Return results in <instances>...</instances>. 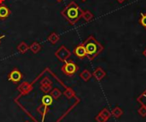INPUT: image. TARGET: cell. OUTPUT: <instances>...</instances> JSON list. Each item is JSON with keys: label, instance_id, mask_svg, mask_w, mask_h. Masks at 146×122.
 I'll list each match as a JSON object with an SVG mask.
<instances>
[{"label": "cell", "instance_id": "obj_1", "mask_svg": "<svg viewBox=\"0 0 146 122\" xmlns=\"http://www.w3.org/2000/svg\"><path fill=\"white\" fill-rule=\"evenodd\" d=\"M83 11L75 2L72 1L61 11V15L70 25L74 26L82 18Z\"/></svg>", "mask_w": 146, "mask_h": 122}, {"label": "cell", "instance_id": "obj_2", "mask_svg": "<svg viewBox=\"0 0 146 122\" xmlns=\"http://www.w3.org/2000/svg\"><path fill=\"white\" fill-rule=\"evenodd\" d=\"M82 44L86 48L87 58L90 61H93L104 50V46L92 35H90Z\"/></svg>", "mask_w": 146, "mask_h": 122}, {"label": "cell", "instance_id": "obj_3", "mask_svg": "<svg viewBox=\"0 0 146 122\" xmlns=\"http://www.w3.org/2000/svg\"><path fill=\"white\" fill-rule=\"evenodd\" d=\"M79 66L74 63V62H68L66 61L63 64V66L62 67L61 70L62 72L67 75V76H69V77H72L74 76L79 70Z\"/></svg>", "mask_w": 146, "mask_h": 122}, {"label": "cell", "instance_id": "obj_4", "mask_svg": "<svg viewBox=\"0 0 146 122\" xmlns=\"http://www.w3.org/2000/svg\"><path fill=\"white\" fill-rule=\"evenodd\" d=\"M55 56L61 62H65L70 56H71V52L70 50L65 46V45H61L55 52Z\"/></svg>", "mask_w": 146, "mask_h": 122}, {"label": "cell", "instance_id": "obj_5", "mask_svg": "<svg viewBox=\"0 0 146 122\" xmlns=\"http://www.w3.org/2000/svg\"><path fill=\"white\" fill-rule=\"evenodd\" d=\"M22 78H23L22 74L16 68H14L8 75V80H9L10 82H12L14 84H17L18 82H20L22 80Z\"/></svg>", "mask_w": 146, "mask_h": 122}, {"label": "cell", "instance_id": "obj_6", "mask_svg": "<svg viewBox=\"0 0 146 122\" xmlns=\"http://www.w3.org/2000/svg\"><path fill=\"white\" fill-rule=\"evenodd\" d=\"M40 90L45 93V94H49V92L51 91L52 89V81L48 78V77H44L41 82H40Z\"/></svg>", "mask_w": 146, "mask_h": 122}, {"label": "cell", "instance_id": "obj_7", "mask_svg": "<svg viewBox=\"0 0 146 122\" xmlns=\"http://www.w3.org/2000/svg\"><path fill=\"white\" fill-rule=\"evenodd\" d=\"M73 53L79 58V59H85L86 57H87V54H86V48L84 46L83 44H80L77 46L74 47Z\"/></svg>", "mask_w": 146, "mask_h": 122}, {"label": "cell", "instance_id": "obj_8", "mask_svg": "<svg viewBox=\"0 0 146 122\" xmlns=\"http://www.w3.org/2000/svg\"><path fill=\"white\" fill-rule=\"evenodd\" d=\"M18 91L20 92V94L21 96H25L27 95L28 93H30V91L33 90V84H30L28 82H22L18 87H17Z\"/></svg>", "mask_w": 146, "mask_h": 122}, {"label": "cell", "instance_id": "obj_9", "mask_svg": "<svg viewBox=\"0 0 146 122\" xmlns=\"http://www.w3.org/2000/svg\"><path fill=\"white\" fill-rule=\"evenodd\" d=\"M11 14V10L9 8L5 5V4H0V19L1 20H5L7 19Z\"/></svg>", "mask_w": 146, "mask_h": 122}, {"label": "cell", "instance_id": "obj_10", "mask_svg": "<svg viewBox=\"0 0 146 122\" xmlns=\"http://www.w3.org/2000/svg\"><path fill=\"white\" fill-rule=\"evenodd\" d=\"M92 76H93L98 81H100V80H102L106 76V73H105V71H104L102 68L98 67V68H97L95 69V71L93 72Z\"/></svg>", "mask_w": 146, "mask_h": 122}, {"label": "cell", "instance_id": "obj_11", "mask_svg": "<svg viewBox=\"0 0 146 122\" xmlns=\"http://www.w3.org/2000/svg\"><path fill=\"white\" fill-rule=\"evenodd\" d=\"M53 98L51 97V96L50 94H45L44 96H43L42 99H41V104L50 107L52 103H53Z\"/></svg>", "mask_w": 146, "mask_h": 122}, {"label": "cell", "instance_id": "obj_12", "mask_svg": "<svg viewBox=\"0 0 146 122\" xmlns=\"http://www.w3.org/2000/svg\"><path fill=\"white\" fill-rule=\"evenodd\" d=\"M37 111L39 115H42V121L44 120V117L46 116V115L48 114L49 112V107L47 106H44V105H40L38 109H37Z\"/></svg>", "mask_w": 146, "mask_h": 122}, {"label": "cell", "instance_id": "obj_13", "mask_svg": "<svg viewBox=\"0 0 146 122\" xmlns=\"http://www.w3.org/2000/svg\"><path fill=\"white\" fill-rule=\"evenodd\" d=\"M80 79H82L85 82L89 81V80L92 77V74H91V72L87 69L83 70L80 74Z\"/></svg>", "mask_w": 146, "mask_h": 122}, {"label": "cell", "instance_id": "obj_14", "mask_svg": "<svg viewBox=\"0 0 146 122\" xmlns=\"http://www.w3.org/2000/svg\"><path fill=\"white\" fill-rule=\"evenodd\" d=\"M47 39H48V41H49L51 44H56L59 41L60 37H59V35H58L57 33H56V32H51V33L48 36Z\"/></svg>", "mask_w": 146, "mask_h": 122}, {"label": "cell", "instance_id": "obj_15", "mask_svg": "<svg viewBox=\"0 0 146 122\" xmlns=\"http://www.w3.org/2000/svg\"><path fill=\"white\" fill-rule=\"evenodd\" d=\"M29 50V45H27L26 44V42L22 41L21 42L18 46H17V50L21 53V54H25L27 50Z\"/></svg>", "mask_w": 146, "mask_h": 122}, {"label": "cell", "instance_id": "obj_16", "mask_svg": "<svg viewBox=\"0 0 146 122\" xmlns=\"http://www.w3.org/2000/svg\"><path fill=\"white\" fill-rule=\"evenodd\" d=\"M41 49H42V46H41L38 42H33V43H32L31 45L29 46V50H30L33 53H34V54L38 53V52L41 50Z\"/></svg>", "mask_w": 146, "mask_h": 122}, {"label": "cell", "instance_id": "obj_17", "mask_svg": "<svg viewBox=\"0 0 146 122\" xmlns=\"http://www.w3.org/2000/svg\"><path fill=\"white\" fill-rule=\"evenodd\" d=\"M49 94L51 96V97L55 100H57L61 96H62V92L58 88H52L51 91L49 92Z\"/></svg>", "mask_w": 146, "mask_h": 122}, {"label": "cell", "instance_id": "obj_18", "mask_svg": "<svg viewBox=\"0 0 146 122\" xmlns=\"http://www.w3.org/2000/svg\"><path fill=\"white\" fill-rule=\"evenodd\" d=\"M123 114H124L123 110H122L120 107H118V106L115 107V108L113 109V110L111 111V115H112L114 117H115V118H120L121 116L123 115Z\"/></svg>", "mask_w": 146, "mask_h": 122}, {"label": "cell", "instance_id": "obj_19", "mask_svg": "<svg viewBox=\"0 0 146 122\" xmlns=\"http://www.w3.org/2000/svg\"><path fill=\"white\" fill-rule=\"evenodd\" d=\"M137 101H138L139 103H140L142 106L146 108V89L138 97Z\"/></svg>", "mask_w": 146, "mask_h": 122}, {"label": "cell", "instance_id": "obj_20", "mask_svg": "<svg viewBox=\"0 0 146 122\" xmlns=\"http://www.w3.org/2000/svg\"><path fill=\"white\" fill-rule=\"evenodd\" d=\"M62 94H63L68 99H72V98H74V97H75V92H74V90H73L72 88H70V87L67 88V89L63 91Z\"/></svg>", "mask_w": 146, "mask_h": 122}, {"label": "cell", "instance_id": "obj_21", "mask_svg": "<svg viewBox=\"0 0 146 122\" xmlns=\"http://www.w3.org/2000/svg\"><path fill=\"white\" fill-rule=\"evenodd\" d=\"M93 17H94V15H93V14L91 12V11H89V10H85V11H83V15H82V18L86 21H91L92 19H93Z\"/></svg>", "mask_w": 146, "mask_h": 122}, {"label": "cell", "instance_id": "obj_22", "mask_svg": "<svg viewBox=\"0 0 146 122\" xmlns=\"http://www.w3.org/2000/svg\"><path fill=\"white\" fill-rule=\"evenodd\" d=\"M103 117H104L107 121H109V119L112 116V115H111V112L107 109V108H104V109H103L101 111H100V113H99Z\"/></svg>", "mask_w": 146, "mask_h": 122}, {"label": "cell", "instance_id": "obj_23", "mask_svg": "<svg viewBox=\"0 0 146 122\" xmlns=\"http://www.w3.org/2000/svg\"><path fill=\"white\" fill-rule=\"evenodd\" d=\"M139 23L146 29V14L145 13H141L140 14V18H139Z\"/></svg>", "mask_w": 146, "mask_h": 122}, {"label": "cell", "instance_id": "obj_24", "mask_svg": "<svg viewBox=\"0 0 146 122\" xmlns=\"http://www.w3.org/2000/svg\"><path fill=\"white\" fill-rule=\"evenodd\" d=\"M138 113H139V115H140V116H142L143 118H145L146 116V108L145 107H144V106H142L141 105V107L138 109Z\"/></svg>", "mask_w": 146, "mask_h": 122}, {"label": "cell", "instance_id": "obj_25", "mask_svg": "<svg viewBox=\"0 0 146 122\" xmlns=\"http://www.w3.org/2000/svg\"><path fill=\"white\" fill-rule=\"evenodd\" d=\"M95 120H96V121L97 122H107L108 121L104 118V117H103L100 114H98L96 117H95Z\"/></svg>", "mask_w": 146, "mask_h": 122}, {"label": "cell", "instance_id": "obj_26", "mask_svg": "<svg viewBox=\"0 0 146 122\" xmlns=\"http://www.w3.org/2000/svg\"><path fill=\"white\" fill-rule=\"evenodd\" d=\"M116 1H117L119 3H124L125 1H127V0H116Z\"/></svg>", "mask_w": 146, "mask_h": 122}, {"label": "cell", "instance_id": "obj_27", "mask_svg": "<svg viewBox=\"0 0 146 122\" xmlns=\"http://www.w3.org/2000/svg\"><path fill=\"white\" fill-rule=\"evenodd\" d=\"M143 55L145 56V57L146 58V48L144 50V51H143Z\"/></svg>", "mask_w": 146, "mask_h": 122}, {"label": "cell", "instance_id": "obj_28", "mask_svg": "<svg viewBox=\"0 0 146 122\" xmlns=\"http://www.w3.org/2000/svg\"><path fill=\"white\" fill-rule=\"evenodd\" d=\"M5 36L4 35H2V36H0V42H1V40H2V38H3Z\"/></svg>", "mask_w": 146, "mask_h": 122}, {"label": "cell", "instance_id": "obj_29", "mask_svg": "<svg viewBox=\"0 0 146 122\" xmlns=\"http://www.w3.org/2000/svg\"><path fill=\"white\" fill-rule=\"evenodd\" d=\"M4 1H5V0H0V4H3V3H4Z\"/></svg>", "mask_w": 146, "mask_h": 122}, {"label": "cell", "instance_id": "obj_30", "mask_svg": "<svg viewBox=\"0 0 146 122\" xmlns=\"http://www.w3.org/2000/svg\"><path fill=\"white\" fill-rule=\"evenodd\" d=\"M55 1H56V3H61V2H62L63 0H55Z\"/></svg>", "mask_w": 146, "mask_h": 122}, {"label": "cell", "instance_id": "obj_31", "mask_svg": "<svg viewBox=\"0 0 146 122\" xmlns=\"http://www.w3.org/2000/svg\"><path fill=\"white\" fill-rule=\"evenodd\" d=\"M81 1H82V2H86V0H81Z\"/></svg>", "mask_w": 146, "mask_h": 122}]
</instances>
